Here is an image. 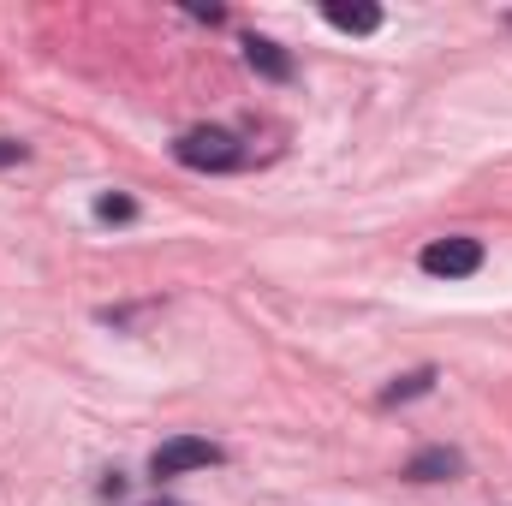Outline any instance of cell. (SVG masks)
<instances>
[{
    "label": "cell",
    "instance_id": "6da1fadb",
    "mask_svg": "<svg viewBox=\"0 0 512 506\" xmlns=\"http://www.w3.org/2000/svg\"><path fill=\"white\" fill-rule=\"evenodd\" d=\"M173 155L185 161V167H197V173H227V167H239L245 161V149H239V137L221 126H191L179 143H173Z\"/></svg>",
    "mask_w": 512,
    "mask_h": 506
},
{
    "label": "cell",
    "instance_id": "8992f818",
    "mask_svg": "<svg viewBox=\"0 0 512 506\" xmlns=\"http://www.w3.org/2000/svg\"><path fill=\"white\" fill-rule=\"evenodd\" d=\"M322 12H328L334 30H352V36H370V30L382 24V6H346V0H328Z\"/></svg>",
    "mask_w": 512,
    "mask_h": 506
},
{
    "label": "cell",
    "instance_id": "3957f363",
    "mask_svg": "<svg viewBox=\"0 0 512 506\" xmlns=\"http://www.w3.org/2000/svg\"><path fill=\"white\" fill-rule=\"evenodd\" d=\"M477 268H483V245L477 239H435V245H423V274H435V280H465Z\"/></svg>",
    "mask_w": 512,
    "mask_h": 506
},
{
    "label": "cell",
    "instance_id": "5b68a950",
    "mask_svg": "<svg viewBox=\"0 0 512 506\" xmlns=\"http://www.w3.org/2000/svg\"><path fill=\"white\" fill-rule=\"evenodd\" d=\"M245 60H251V72L274 78V84L292 78V54H286L280 42H268V36H245Z\"/></svg>",
    "mask_w": 512,
    "mask_h": 506
},
{
    "label": "cell",
    "instance_id": "277c9868",
    "mask_svg": "<svg viewBox=\"0 0 512 506\" xmlns=\"http://www.w3.org/2000/svg\"><path fill=\"white\" fill-rule=\"evenodd\" d=\"M459 465H465V459H459L453 447H423V453L405 465V477H411V483H447V477H459Z\"/></svg>",
    "mask_w": 512,
    "mask_h": 506
},
{
    "label": "cell",
    "instance_id": "7a4b0ae2",
    "mask_svg": "<svg viewBox=\"0 0 512 506\" xmlns=\"http://www.w3.org/2000/svg\"><path fill=\"white\" fill-rule=\"evenodd\" d=\"M227 453L215 447V441H197V435H173V441H161L155 453H149V471L155 477H179V471H209V465H221Z\"/></svg>",
    "mask_w": 512,
    "mask_h": 506
},
{
    "label": "cell",
    "instance_id": "52a82bcc",
    "mask_svg": "<svg viewBox=\"0 0 512 506\" xmlns=\"http://www.w3.org/2000/svg\"><path fill=\"white\" fill-rule=\"evenodd\" d=\"M435 387V370H411V376H399L393 387L382 393V405H399V399H417V393H429Z\"/></svg>",
    "mask_w": 512,
    "mask_h": 506
},
{
    "label": "cell",
    "instance_id": "30bf717a",
    "mask_svg": "<svg viewBox=\"0 0 512 506\" xmlns=\"http://www.w3.org/2000/svg\"><path fill=\"white\" fill-rule=\"evenodd\" d=\"M155 506H179V501H155Z\"/></svg>",
    "mask_w": 512,
    "mask_h": 506
},
{
    "label": "cell",
    "instance_id": "9c48e42d",
    "mask_svg": "<svg viewBox=\"0 0 512 506\" xmlns=\"http://www.w3.org/2000/svg\"><path fill=\"white\" fill-rule=\"evenodd\" d=\"M6 161H24V143H12V137H0V167Z\"/></svg>",
    "mask_w": 512,
    "mask_h": 506
},
{
    "label": "cell",
    "instance_id": "ba28073f",
    "mask_svg": "<svg viewBox=\"0 0 512 506\" xmlns=\"http://www.w3.org/2000/svg\"><path fill=\"white\" fill-rule=\"evenodd\" d=\"M96 215H102V221H131L137 203H131V197H96Z\"/></svg>",
    "mask_w": 512,
    "mask_h": 506
}]
</instances>
